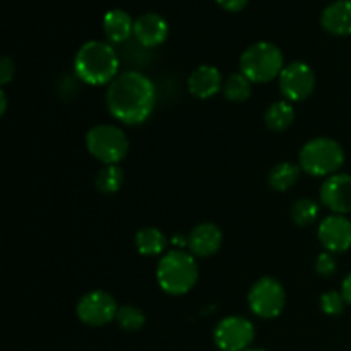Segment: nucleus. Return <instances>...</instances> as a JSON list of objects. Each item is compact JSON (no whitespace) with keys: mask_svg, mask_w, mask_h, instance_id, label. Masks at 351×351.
I'll return each mask as SVG.
<instances>
[{"mask_svg":"<svg viewBox=\"0 0 351 351\" xmlns=\"http://www.w3.org/2000/svg\"><path fill=\"white\" fill-rule=\"evenodd\" d=\"M223 233L219 226L215 223H201L191 232L187 245L192 256L195 257H211L221 249Z\"/></svg>","mask_w":351,"mask_h":351,"instance_id":"nucleus-14","label":"nucleus"},{"mask_svg":"<svg viewBox=\"0 0 351 351\" xmlns=\"http://www.w3.org/2000/svg\"><path fill=\"white\" fill-rule=\"evenodd\" d=\"M134 23L129 12L122 9H112L103 17V31L112 43H122L134 34Z\"/></svg>","mask_w":351,"mask_h":351,"instance_id":"nucleus-17","label":"nucleus"},{"mask_svg":"<svg viewBox=\"0 0 351 351\" xmlns=\"http://www.w3.org/2000/svg\"><path fill=\"white\" fill-rule=\"evenodd\" d=\"M256 339V328L242 315H228L215 328V343L221 351H247Z\"/></svg>","mask_w":351,"mask_h":351,"instance_id":"nucleus-8","label":"nucleus"},{"mask_svg":"<svg viewBox=\"0 0 351 351\" xmlns=\"http://www.w3.org/2000/svg\"><path fill=\"white\" fill-rule=\"evenodd\" d=\"M156 280L161 290L173 297L189 293L199 280V266L185 250H170L158 261Z\"/></svg>","mask_w":351,"mask_h":351,"instance_id":"nucleus-3","label":"nucleus"},{"mask_svg":"<svg viewBox=\"0 0 351 351\" xmlns=\"http://www.w3.org/2000/svg\"><path fill=\"white\" fill-rule=\"evenodd\" d=\"M119 305L115 298L103 290H95L81 297L75 307L79 321L91 328H101V326L110 324L115 321Z\"/></svg>","mask_w":351,"mask_h":351,"instance_id":"nucleus-9","label":"nucleus"},{"mask_svg":"<svg viewBox=\"0 0 351 351\" xmlns=\"http://www.w3.org/2000/svg\"><path fill=\"white\" fill-rule=\"evenodd\" d=\"M280 91L288 101H305L315 89V74L305 62H291L280 74Z\"/></svg>","mask_w":351,"mask_h":351,"instance_id":"nucleus-10","label":"nucleus"},{"mask_svg":"<svg viewBox=\"0 0 351 351\" xmlns=\"http://www.w3.org/2000/svg\"><path fill=\"white\" fill-rule=\"evenodd\" d=\"M317 239L328 252H346L351 247V221L343 215L328 216L319 223Z\"/></svg>","mask_w":351,"mask_h":351,"instance_id":"nucleus-11","label":"nucleus"},{"mask_svg":"<svg viewBox=\"0 0 351 351\" xmlns=\"http://www.w3.org/2000/svg\"><path fill=\"white\" fill-rule=\"evenodd\" d=\"M285 69V57L280 47L271 41L252 43L240 57V72L257 84H267L280 77Z\"/></svg>","mask_w":351,"mask_h":351,"instance_id":"nucleus-4","label":"nucleus"},{"mask_svg":"<svg viewBox=\"0 0 351 351\" xmlns=\"http://www.w3.org/2000/svg\"><path fill=\"white\" fill-rule=\"evenodd\" d=\"M123 184V170L119 165H105L95 178V185L101 194H115Z\"/></svg>","mask_w":351,"mask_h":351,"instance_id":"nucleus-22","label":"nucleus"},{"mask_svg":"<svg viewBox=\"0 0 351 351\" xmlns=\"http://www.w3.org/2000/svg\"><path fill=\"white\" fill-rule=\"evenodd\" d=\"M319 216V206L317 202L312 201V199H298L293 206H291V219L295 221V225L298 226H311L312 223H315Z\"/></svg>","mask_w":351,"mask_h":351,"instance_id":"nucleus-24","label":"nucleus"},{"mask_svg":"<svg viewBox=\"0 0 351 351\" xmlns=\"http://www.w3.org/2000/svg\"><path fill=\"white\" fill-rule=\"evenodd\" d=\"M7 112V95L5 91H0V115H5Z\"/></svg>","mask_w":351,"mask_h":351,"instance_id":"nucleus-30","label":"nucleus"},{"mask_svg":"<svg viewBox=\"0 0 351 351\" xmlns=\"http://www.w3.org/2000/svg\"><path fill=\"white\" fill-rule=\"evenodd\" d=\"M223 75L215 65H199L191 75H189V91L192 96L199 99H209L218 95L223 89Z\"/></svg>","mask_w":351,"mask_h":351,"instance_id":"nucleus-15","label":"nucleus"},{"mask_svg":"<svg viewBox=\"0 0 351 351\" xmlns=\"http://www.w3.org/2000/svg\"><path fill=\"white\" fill-rule=\"evenodd\" d=\"M346 300L341 291H326L321 297V311L326 315H341L345 312Z\"/></svg>","mask_w":351,"mask_h":351,"instance_id":"nucleus-25","label":"nucleus"},{"mask_svg":"<svg viewBox=\"0 0 351 351\" xmlns=\"http://www.w3.org/2000/svg\"><path fill=\"white\" fill-rule=\"evenodd\" d=\"M86 147L89 154L103 165H119L129 153V137L120 127L99 123L86 134Z\"/></svg>","mask_w":351,"mask_h":351,"instance_id":"nucleus-6","label":"nucleus"},{"mask_svg":"<svg viewBox=\"0 0 351 351\" xmlns=\"http://www.w3.org/2000/svg\"><path fill=\"white\" fill-rule=\"evenodd\" d=\"M336 269H338V261H336L335 254L328 252V250L319 254V257L315 259V271H317V274L329 278L336 273Z\"/></svg>","mask_w":351,"mask_h":351,"instance_id":"nucleus-26","label":"nucleus"},{"mask_svg":"<svg viewBox=\"0 0 351 351\" xmlns=\"http://www.w3.org/2000/svg\"><path fill=\"white\" fill-rule=\"evenodd\" d=\"M247 351H266V350H263V348H249Z\"/></svg>","mask_w":351,"mask_h":351,"instance_id":"nucleus-31","label":"nucleus"},{"mask_svg":"<svg viewBox=\"0 0 351 351\" xmlns=\"http://www.w3.org/2000/svg\"><path fill=\"white\" fill-rule=\"evenodd\" d=\"M115 321L120 329L134 332L144 328V324H146V315L136 305H122V307H119Z\"/></svg>","mask_w":351,"mask_h":351,"instance_id":"nucleus-23","label":"nucleus"},{"mask_svg":"<svg viewBox=\"0 0 351 351\" xmlns=\"http://www.w3.org/2000/svg\"><path fill=\"white\" fill-rule=\"evenodd\" d=\"M134 242H136V249L141 256L153 257V256H160V254L165 252L168 240L160 228L147 226V228L139 230V232L136 233Z\"/></svg>","mask_w":351,"mask_h":351,"instance_id":"nucleus-18","label":"nucleus"},{"mask_svg":"<svg viewBox=\"0 0 351 351\" xmlns=\"http://www.w3.org/2000/svg\"><path fill=\"white\" fill-rule=\"evenodd\" d=\"M321 24L328 33L335 36L351 34V0H335L324 7Z\"/></svg>","mask_w":351,"mask_h":351,"instance_id":"nucleus-16","label":"nucleus"},{"mask_svg":"<svg viewBox=\"0 0 351 351\" xmlns=\"http://www.w3.org/2000/svg\"><path fill=\"white\" fill-rule=\"evenodd\" d=\"M295 110L290 101H276L269 105V108L264 113V123L273 132H283L293 123Z\"/></svg>","mask_w":351,"mask_h":351,"instance_id":"nucleus-20","label":"nucleus"},{"mask_svg":"<svg viewBox=\"0 0 351 351\" xmlns=\"http://www.w3.org/2000/svg\"><path fill=\"white\" fill-rule=\"evenodd\" d=\"M300 165L290 163V161H281L276 167L271 168L267 182H269L271 189L278 192H285L297 184L298 178H300Z\"/></svg>","mask_w":351,"mask_h":351,"instance_id":"nucleus-19","label":"nucleus"},{"mask_svg":"<svg viewBox=\"0 0 351 351\" xmlns=\"http://www.w3.org/2000/svg\"><path fill=\"white\" fill-rule=\"evenodd\" d=\"M247 302L254 315L261 319H274L285 311L287 291L276 278L264 276L250 287Z\"/></svg>","mask_w":351,"mask_h":351,"instance_id":"nucleus-7","label":"nucleus"},{"mask_svg":"<svg viewBox=\"0 0 351 351\" xmlns=\"http://www.w3.org/2000/svg\"><path fill=\"white\" fill-rule=\"evenodd\" d=\"M341 293H343V297H345L346 304L351 305V273L348 274V276L345 278V280H343Z\"/></svg>","mask_w":351,"mask_h":351,"instance_id":"nucleus-29","label":"nucleus"},{"mask_svg":"<svg viewBox=\"0 0 351 351\" xmlns=\"http://www.w3.org/2000/svg\"><path fill=\"white\" fill-rule=\"evenodd\" d=\"M119 55L112 45L89 40L75 53L74 72L84 84L105 86L119 75Z\"/></svg>","mask_w":351,"mask_h":351,"instance_id":"nucleus-2","label":"nucleus"},{"mask_svg":"<svg viewBox=\"0 0 351 351\" xmlns=\"http://www.w3.org/2000/svg\"><path fill=\"white\" fill-rule=\"evenodd\" d=\"M216 2H218V5L223 7L225 10L237 12V10H242L249 0H216Z\"/></svg>","mask_w":351,"mask_h":351,"instance_id":"nucleus-28","label":"nucleus"},{"mask_svg":"<svg viewBox=\"0 0 351 351\" xmlns=\"http://www.w3.org/2000/svg\"><path fill=\"white\" fill-rule=\"evenodd\" d=\"M167 19L158 12H144L134 23V36L143 47H158L168 38Z\"/></svg>","mask_w":351,"mask_h":351,"instance_id":"nucleus-13","label":"nucleus"},{"mask_svg":"<svg viewBox=\"0 0 351 351\" xmlns=\"http://www.w3.org/2000/svg\"><path fill=\"white\" fill-rule=\"evenodd\" d=\"M14 72H16V64L10 57H2L0 60V82L2 86L9 84L10 79L14 77Z\"/></svg>","mask_w":351,"mask_h":351,"instance_id":"nucleus-27","label":"nucleus"},{"mask_svg":"<svg viewBox=\"0 0 351 351\" xmlns=\"http://www.w3.org/2000/svg\"><path fill=\"white\" fill-rule=\"evenodd\" d=\"M156 105V88L147 75L127 71L108 84L106 108L110 115L123 125H141L153 113Z\"/></svg>","mask_w":351,"mask_h":351,"instance_id":"nucleus-1","label":"nucleus"},{"mask_svg":"<svg viewBox=\"0 0 351 351\" xmlns=\"http://www.w3.org/2000/svg\"><path fill=\"white\" fill-rule=\"evenodd\" d=\"M300 168L312 177H331L345 163V151L331 137H315L300 149Z\"/></svg>","mask_w":351,"mask_h":351,"instance_id":"nucleus-5","label":"nucleus"},{"mask_svg":"<svg viewBox=\"0 0 351 351\" xmlns=\"http://www.w3.org/2000/svg\"><path fill=\"white\" fill-rule=\"evenodd\" d=\"M321 202L335 215L351 213V175L336 173L326 178L321 187Z\"/></svg>","mask_w":351,"mask_h":351,"instance_id":"nucleus-12","label":"nucleus"},{"mask_svg":"<svg viewBox=\"0 0 351 351\" xmlns=\"http://www.w3.org/2000/svg\"><path fill=\"white\" fill-rule=\"evenodd\" d=\"M250 93H252V82L242 74V72H237L232 74L223 84V95L228 101L233 103H242L247 101L250 98Z\"/></svg>","mask_w":351,"mask_h":351,"instance_id":"nucleus-21","label":"nucleus"}]
</instances>
